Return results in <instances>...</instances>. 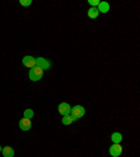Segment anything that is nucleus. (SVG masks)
Listing matches in <instances>:
<instances>
[{
  "instance_id": "f257e3e1",
  "label": "nucleus",
  "mask_w": 140,
  "mask_h": 157,
  "mask_svg": "<svg viewBox=\"0 0 140 157\" xmlns=\"http://www.w3.org/2000/svg\"><path fill=\"white\" fill-rule=\"evenodd\" d=\"M44 76V70L41 67H38V66H34V67L29 69V73H28V77L31 82H38V80H41Z\"/></svg>"
},
{
  "instance_id": "f03ea898",
  "label": "nucleus",
  "mask_w": 140,
  "mask_h": 157,
  "mask_svg": "<svg viewBox=\"0 0 140 157\" xmlns=\"http://www.w3.org/2000/svg\"><path fill=\"white\" fill-rule=\"evenodd\" d=\"M84 114H85V109H84V107H81V105H76V107H73L72 109H70V117H72L74 121L83 118Z\"/></svg>"
},
{
  "instance_id": "7ed1b4c3",
  "label": "nucleus",
  "mask_w": 140,
  "mask_h": 157,
  "mask_svg": "<svg viewBox=\"0 0 140 157\" xmlns=\"http://www.w3.org/2000/svg\"><path fill=\"white\" fill-rule=\"evenodd\" d=\"M122 153V146L121 143H114L111 147H109V154L112 157H119Z\"/></svg>"
},
{
  "instance_id": "20e7f679",
  "label": "nucleus",
  "mask_w": 140,
  "mask_h": 157,
  "mask_svg": "<svg viewBox=\"0 0 140 157\" xmlns=\"http://www.w3.org/2000/svg\"><path fill=\"white\" fill-rule=\"evenodd\" d=\"M35 66L41 67L42 70H46V69L51 67V62L46 60V59H44V58H35Z\"/></svg>"
},
{
  "instance_id": "39448f33",
  "label": "nucleus",
  "mask_w": 140,
  "mask_h": 157,
  "mask_svg": "<svg viewBox=\"0 0 140 157\" xmlns=\"http://www.w3.org/2000/svg\"><path fill=\"white\" fill-rule=\"evenodd\" d=\"M70 109H72V107H70L67 102H62V104H59V107H58L59 114L63 115V117H66V115H70Z\"/></svg>"
},
{
  "instance_id": "423d86ee",
  "label": "nucleus",
  "mask_w": 140,
  "mask_h": 157,
  "mask_svg": "<svg viewBox=\"0 0 140 157\" xmlns=\"http://www.w3.org/2000/svg\"><path fill=\"white\" fill-rule=\"evenodd\" d=\"M20 129L21 131H29L32 124H31V119H27V118H23V119H20V124H18Z\"/></svg>"
},
{
  "instance_id": "0eeeda50",
  "label": "nucleus",
  "mask_w": 140,
  "mask_h": 157,
  "mask_svg": "<svg viewBox=\"0 0 140 157\" xmlns=\"http://www.w3.org/2000/svg\"><path fill=\"white\" fill-rule=\"evenodd\" d=\"M23 65L27 66V67H29V69L34 67V66H35V58H34V56H24Z\"/></svg>"
},
{
  "instance_id": "6e6552de",
  "label": "nucleus",
  "mask_w": 140,
  "mask_h": 157,
  "mask_svg": "<svg viewBox=\"0 0 140 157\" xmlns=\"http://www.w3.org/2000/svg\"><path fill=\"white\" fill-rule=\"evenodd\" d=\"M97 9L100 13H107V11H109V3H107V2H100Z\"/></svg>"
},
{
  "instance_id": "1a4fd4ad",
  "label": "nucleus",
  "mask_w": 140,
  "mask_h": 157,
  "mask_svg": "<svg viewBox=\"0 0 140 157\" xmlns=\"http://www.w3.org/2000/svg\"><path fill=\"white\" fill-rule=\"evenodd\" d=\"M2 153H3V157H14V149L10 146H6L3 147Z\"/></svg>"
},
{
  "instance_id": "9d476101",
  "label": "nucleus",
  "mask_w": 140,
  "mask_h": 157,
  "mask_svg": "<svg viewBox=\"0 0 140 157\" xmlns=\"http://www.w3.org/2000/svg\"><path fill=\"white\" fill-rule=\"evenodd\" d=\"M87 14H88V17H90V18H97L98 14H100V11H98L97 7H91V9L87 11Z\"/></svg>"
},
{
  "instance_id": "9b49d317",
  "label": "nucleus",
  "mask_w": 140,
  "mask_h": 157,
  "mask_svg": "<svg viewBox=\"0 0 140 157\" xmlns=\"http://www.w3.org/2000/svg\"><path fill=\"white\" fill-rule=\"evenodd\" d=\"M111 140H112V143H121L122 142V135L119 133V132H115V133H112Z\"/></svg>"
},
{
  "instance_id": "f8f14e48",
  "label": "nucleus",
  "mask_w": 140,
  "mask_h": 157,
  "mask_svg": "<svg viewBox=\"0 0 140 157\" xmlns=\"http://www.w3.org/2000/svg\"><path fill=\"white\" fill-rule=\"evenodd\" d=\"M73 122H74V119H73L70 115H66V117L62 118V124L63 125H72Z\"/></svg>"
},
{
  "instance_id": "ddd939ff",
  "label": "nucleus",
  "mask_w": 140,
  "mask_h": 157,
  "mask_svg": "<svg viewBox=\"0 0 140 157\" xmlns=\"http://www.w3.org/2000/svg\"><path fill=\"white\" fill-rule=\"evenodd\" d=\"M32 117H34V111L31 109V108H28V109H25V111H24V118H27V119H31Z\"/></svg>"
},
{
  "instance_id": "4468645a",
  "label": "nucleus",
  "mask_w": 140,
  "mask_h": 157,
  "mask_svg": "<svg viewBox=\"0 0 140 157\" xmlns=\"http://www.w3.org/2000/svg\"><path fill=\"white\" fill-rule=\"evenodd\" d=\"M20 4H21V6H31L32 2H31V0H20Z\"/></svg>"
},
{
  "instance_id": "2eb2a0df",
  "label": "nucleus",
  "mask_w": 140,
  "mask_h": 157,
  "mask_svg": "<svg viewBox=\"0 0 140 157\" xmlns=\"http://www.w3.org/2000/svg\"><path fill=\"white\" fill-rule=\"evenodd\" d=\"M88 3H90V6L91 7H98L100 2H98V0H88Z\"/></svg>"
},
{
  "instance_id": "dca6fc26",
  "label": "nucleus",
  "mask_w": 140,
  "mask_h": 157,
  "mask_svg": "<svg viewBox=\"0 0 140 157\" xmlns=\"http://www.w3.org/2000/svg\"><path fill=\"white\" fill-rule=\"evenodd\" d=\"M2 150H3V147H2V146H0V151H2Z\"/></svg>"
}]
</instances>
